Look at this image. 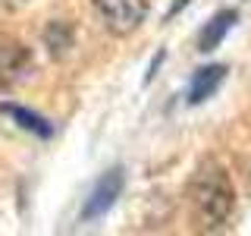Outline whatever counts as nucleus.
<instances>
[{
	"instance_id": "9",
	"label": "nucleus",
	"mask_w": 251,
	"mask_h": 236,
	"mask_svg": "<svg viewBox=\"0 0 251 236\" xmlns=\"http://www.w3.org/2000/svg\"><path fill=\"white\" fill-rule=\"evenodd\" d=\"M188 3H192V0H173V3H170V10H167V16H163V19H173V16H176V13H182Z\"/></svg>"
},
{
	"instance_id": "6",
	"label": "nucleus",
	"mask_w": 251,
	"mask_h": 236,
	"mask_svg": "<svg viewBox=\"0 0 251 236\" xmlns=\"http://www.w3.org/2000/svg\"><path fill=\"white\" fill-rule=\"evenodd\" d=\"M235 19H239V13H235V10H220V13H214V16H210V22L201 29V35H198V51L201 54L217 51L220 41L226 38V31L235 26Z\"/></svg>"
},
{
	"instance_id": "1",
	"label": "nucleus",
	"mask_w": 251,
	"mask_h": 236,
	"mask_svg": "<svg viewBox=\"0 0 251 236\" xmlns=\"http://www.w3.org/2000/svg\"><path fill=\"white\" fill-rule=\"evenodd\" d=\"M188 199H192L195 217L201 220L204 230H220L229 224L235 211V189L223 164L201 161L188 179Z\"/></svg>"
},
{
	"instance_id": "5",
	"label": "nucleus",
	"mask_w": 251,
	"mask_h": 236,
	"mask_svg": "<svg viewBox=\"0 0 251 236\" xmlns=\"http://www.w3.org/2000/svg\"><path fill=\"white\" fill-rule=\"evenodd\" d=\"M226 79V66L223 63H210V66H201L198 73L192 76V82H188V104H201V101H207L210 94L220 88V82Z\"/></svg>"
},
{
	"instance_id": "7",
	"label": "nucleus",
	"mask_w": 251,
	"mask_h": 236,
	"mask_svg": "<svg viewBox=\"0 0 251 236\" xmlns=\"http://www.w3.org/2000/svg\"><path fill=\"white\" fill-rule=\"evenodd\" d=\"M0 114H6L16 126H19V129H25V132H31V136H38V139H50L53 136V123L47 120V117L35 114V110H28V107L0 104Z\"/></svg>"
},
{
	"instance_id": "10",
	"label": "nucleus",
	"mask_w": 251,
	"mask_h": 236,
	"mask_svg": "<svg viewBox=\"0 0 251 236\" xmlns=\"http://www.w3.org/2000/svg\"><path fill=\"white\" fill-rule=\"evenodd\" d=\"M160 63H163V54H157V60L151 63V69H148V76H145V82H151V79H154V73H157V66H160Z\"/></svg>"
},
{
	"instance_id": "2",
	"label": "nucleus",
	"mask_w": 251,
	"mask_h": 236,
	"mask_svg": "<svg viewBox=\"0 0 251 236\" xmlns=\"http://www.w3.org/2000/svg\"><path fill=\"white\" fill-rule=\"evenodd\" d=\"M94 10L100 13V22L110 35L126 38L145 22L148 3L145 0H94Z\"/></svg>"
},
{
	"instance_id": "8",
	"label": "nucleus",
	"mask_w": 251,
	"mask_h": 236,
	"mask_svg": "<svg viewBox=\"0 0 251 236\" xmlns=\"http://www.w3.org/2000/svg\"><path fill=\"white\" fill-rule=\"evenodd\" d=\"M73 41H75V35H73V29H69L66 22H50V26L44 29V44L57 60L66 57V51L73 47Z\"/></svg>"
},
{
	"instance_id": "3",
	"label": "nucleus",
	"mask_w": 251,
	"mask_h": 236,
	"mask_svg": "<svg viewBox=\"0 0 251 236\" xmlns=\"http://www.w3.org/2000/svg\"><path fill=\"white\" fill-rule=\"evenodd\" d=\"M123 186H126V177H123V170L120 167H113V170H107L104 177L94 183V189H91V195L85 199V205H82V217L85 224H91V220H98V217H104L110 208L116 205V199L123 195Z\"/></svg>"
},
{
	"instance_id": "4",
	"label": "nucleus",
	"mask_w": 251,
	"mask_h": 236,
	"mask_svg": "<svg viewBox=\"0 0 251 236\" xmlns=\"http://www.w3.org/2000/svg\"><path fill=\"white\" fill-rule=\"evenodd\" d=\"M31 69V51L10 35H0V88L22 82Z\"/></svg>"
}]
</instances>
